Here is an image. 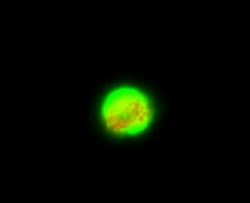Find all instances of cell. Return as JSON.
<instances>
[{"instance_id":"obj_1","label":"cell","mask_w":250,"mask_h":203,"mask_svg":"<svg viewBox=\"0 0 250 203\" xmlns=\"http://www.w3.org/2000/svg\"><path fill=\"white\" fill-rule=\"evenodd\" d=\"M153 117L150 99L134 88H118L107 96L103 103L104 124L117 135L142 133L148 128Z\"/></svg>"}]
</instances>
